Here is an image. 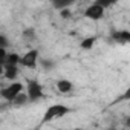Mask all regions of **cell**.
Here are the masks:
<instances>
[{"label": "cell", "mask_w": 130, "mask_h": 130, "mask_svg": "<svg viewBox=\"0 0 130 130\" xmlns=\"http://www.w3.org/2000/svg\"><path fill=\"white\" fill-rule=\"evenodd\" d=\"M68 113H71V109H69L68 106H64V104H52V106H49V107L46 109L41 122L44 124V122H49V121H52V119L63 118L64 115H68Z\"/></svg>", "instance_id": "1"}, {"label": "cell", "mask_w": 130, "mask_h": 130, "mask_svg": "<svg viewBox=\"0 0 130 130\" xmlns=\"http://www.w3.org/2000/svg\"><path fill=\"white\" fill-rule=\"evenodd\" d=\"M26 95L29 103H37L43 98V86L37 81V80H31L26 86Z\"/></svg>", "instance_id": "2"}, {"label": "cell", "mask_w": 130, "mask_h": 130, "mask_svg": "<svg viewBox=\"0 0 130 130\" xmlns=\"http://www.w3.org/2000/svg\"><path fill=\"white\" fill-rule=\"evenodd\" d=\"M23 89H25V86L20 81H14V83L8 84L6 87H3L2 90H0V96H2L6 103H11L17 96V93H20Z\"/></svg>", "instance_id": "3"}, {"label": "cell", "mask_w": 130, "mask_h": 130, "mask_svg": "<svg viewBox=\"0 0 130 130\" xmlns=\"http://www.w3.org/2000/svg\"><path fill=\"white\" fill-rule=\"evenodd\" d=\"M38 49H29L25 55L20 57V63L19 66H23V68H29V69H34L37 66V61H38Z\"/></svg>", "instance_id": "4"}, {"label": "cell", "mask_w": 130, "mask_h": 130, "mask_svg": "<svg viewBox=\"0 0 130 130\" xmlns=\"http://www.w3.org/2000/svg\"><path fill=\"white\" fill-rule=\"evenodd\" d=\"M103 15H104V8H101L96 3L89 5L86 8V11H84V17L89 19V20H101Z\"/></svg>", "instance_id": "5"}, {"label": "cell", "mask_w": 130, "mask_h": 130, "mask_svg": "<svg viewBox=\"0 0 130 130\" xmlns=\"http://www.w3.org/2000/svg\"><path fill=\"white\" fill-rule=\"evenodd\" d=\"M3 77L9 81H14L19 77V64H3Z\"/></svg>", "instance_id": "6"}, {"label": "cell", "mask_w": 130, "mask_h": 130, "mask_svg": "<svg viewBox=\"0 0 130 130\" xmlns=\"http://www.w3.org/2000/svg\"><path fill=\"white\" fill-rule=\"evenodd\" d=\"M112 40L115 43H119V44H125L130 41V32L127 29H122V31H113L112 32Z\"/></svg>", "instance_id": "7"}, {"label": "cell", "mask_w": 130, "mask_h": 130, "mask_svg": "<svg viewBox=\"0 0 130 130\" xmlns=\"http://www.w3.org/2000/svg\"><path fill=\"white\" fill-rule=\"evenodd\" d=\"M57 89H58V92H61V93H69V92H72L74 84H72V81H69V80H58V81H57Z\"/></svg>", "instance_id": "8"}, {"label": "cell", "mask_w": 130, "mask_h": 130, "mask_svg": "<svg viewBox=\"0 0 130 130\" xmlns=\"http://www.w3.org/2000/svg\"><path fill=\"white\" fill-rule=\"evenodd\" d=\"M75 3V0H51L52 8H55L57 11L63 9V8H71Z\"/></svg>", "instance_id": "9"}, {"label": "cell", "mask_w": 130, "mask_h": 130, "mask_svg": "<svg viewBox=\"0 0 130 130\" xmlns=\"http://www.w3.org/2000/svg\"><path fill=\"white\" fill-rule=\"evenodd\" d=\"M29 103V100H28V95H26V92H20V93H17V96L11 101V104L14 106V107H22V106H25V104H28Z\"/></svg>", "instance_id": "10"}, {"label": "cell", "mask_w": 130, "mask_h": 130, "mask_svg": "<svg viewBox=\"0 0 130 130\" xmlns=\"http://www.w3.org/2000/svg\"><path fill=\"white\" fill-rule=\"evenodd\" d=\"M96 43V37L95 35H90V37H86V38H83L81 40V43H80V47L81 49H84V51H89V49H92L93 47V44Z\"/></svg>", "instance_id": "11"}, {"label": "cell", "mask_w": 130, "mask_h": 130, "mask_svg": "<svg viewBox=\"0 0 130 130\" xmlns=\"http://www.w3.org/2000/svg\"><path fill=\"white\" fill-rule=\"evenodd\" d=\"M19 63H20V55L17 52H9V54H6L3 64H19Z\"/></svg>", "instance_id": "12"}, {"label": "cell", "mask_w": 130, "mask_h": 130, "mask_svg": "<svg viewBox=\"0 0 130 130\" xmlns=\"http://www.w3.org/2000/svg\"><path fill=\"white\" fill-rule=\"evenodd\" d=\"M118 2V0H95V2L93 3H96V5H100L101 8H110V6H113L115 3Z\"/></svg>", "instance_id": "13"}, {"label": "cell", "mask_w": 130, "mask_h": 130, "mask_svg": "<svg viewBox=\"0 0 130 130\" xmlns=\"http://www.w3.org/2000/svg\"><path fill=\"white\" fill-rule=\"evenodd\" d=\"M22 35H23V38H26V40H32V38H35V29H34V28H26Z\"/></svg>", "instance_id": "14"}, {"label": "cell", "mask_w": 130, "mask_h": 130, "mask_svg": "<svg viewBox=\"0 0 130 130\" xmlns=\"http://www.w3.org/2000/svg\"><path fill=\"white\" fill-rule=\"evenodd\" d=\"M54 66H55V63H54L52 60H47V58H46V60H43V61H41V68H43L44 71H47V72H49V71H52V69H54Z\"/></svg>", "instance_id": "15"}, {"label": "cell", "mask_w": 130, "mask_h": 130, "mask_svg": "<svg viewBox=\"0 0 130 130\" xmlns=\"http://www.w3.org/2000/svg\"><path fill=\"white\" fill-rule=\"evenodd\" d=\"M60 17L64 19V20H69V19L72 17V11H71V8H63V9H60Z\"/></svg>", "instance_id": "16"}, {"label": "cell", "mask_w": 130, "mask_h": 130, "mask_svg": "<svg viewBox=\"0 0 130 130\" xmlns=\"http://www.w3.org/2000/svg\"><path fill=\"white\" fill-rule=\"evenodd\" d=\"M8 46H9V40L3 34H0V47H8Z\"/></svg>", "instance_id": "17"}, {"label": "cell", "mask_w": 130, "mask_h": 130, "mask_svg": "<svg viewBox=\"0 0 130 130\" xmlns=\"http://www.w3.org/2000/svg\"><path fill=\"white\" fill-rule=\"evenodd\" d=\"M6 47H0V64L5 63V58H6Z\"/></svg>", "instance_id": "18"}, {"label": "cell", "mask_w": 130, "mask_h": 130, "mask_svg": "<svg viewBox=\"0 0 130 130\" xmlns=\"http://www.w3.org/2000/svg\"><path fill=\"white\" fill-rule=\"evenodd\" d=\"M0 75H3V64H0Z\"/></svg>", "instance_id": "19"}]
</instances>
